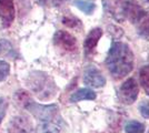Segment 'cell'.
<instances>
[{"label":"cell","instance_id":"5b68a950","mask_svg":"<svg viewBox=\"0 0 149 133\" xmlns=\"http://www.w3.org/2000/svg\"><path fill=\"white\" fill-rule=\"evenodd\" d=\"M143 9L135 0H125L120 3V17L121 19H129L132 23H136L141 17Z\"/></svg>","mask_w":149,"mask_h":133},{"label":"cell","instance_id":"52a82bcc","mask_svg":"<svg viewBox=\"0 0 149 133\" xmlns=\"http://www.w3.org/2000/svg\"><path fill=\"white\" fill-rule=\"evenodd\" d=\"M54 43L56 47L60 48L62 50L67 52H72L76 51L78 45H77V39L74 38L71 33L63 30H58L54 36Z\"/></svg>","mask_w":149,"mask_h":133},{"label":"cell","instance_id":"3957f363","mask_svg":"<svg viewBox=\"0 0 149 133\" xmlns=\"http://www.w3.org/2000/svg\"><path fill=\"white\" fill-rule=\"evenodd\" d=\"M28 84L31 91L40 100H48L56 94V84L47 73L41 71H33L29 74Z\"/></svg>","mask_w":149,"mask_h":133},{"label":"cell","instance_id":"8fae6325","mask_svg":"<svg viewBox=\"0 0 149 133\" xmlns=\"http://www.w3.org/2000/svg\"><path fill=\"white\" fill-rule=\"evenodd\" d=\"M97 98L96 92L90 88H81L77 91H74L72 94L70 95V102L76 103V102L82 101V100H88V101H93Z\"/></svg>","mask_w":149,"mask_h":133},{"label":"cell","instance_id":"603a6c76","mask_svg":"<svg viewBox=\"0 0 149 133\" xmlns=\"http://www.w3.org/2000/svg\"><path fill=\"white\" fill-rule=\"evenodd\" d=\"M41 1H42V0H39V2H40V3H41Z\"/></svg>","mask_w":149,"mask_h":133},{"label":"cell","instance_id":"d4e9b609","mask_svg":"<svg viewBox=\"0 0 149 133\" xmlns=\"http://www.w3.org/2000/svg\"><path fill=\"white\" fill-rule=\"evenodd\" d=\"M148 133H149V130H148Z\"/></svg>","mask_w":149,"mask_h":133},{"label":"cell","instance_id":"7402d4cb","mask_svg":"<svg viewBox=\"0 0 149 133\" xmlns=\"http://www.w3.org/2000/svg\"><path fill=\"white\" fill-rule=\"evenodd\" d=\"M62 1H63V0H42L41 3H42V5H49V6L58 7L61 5Z\"/></svg>","mask_w":149,"mask_h":133},{"label":"cell","instance_id":"2e32d148","mask_svg":"<svg viewBox=\"0 0 149 133\" xmlns=\"http://www.w3.org/2000/svg\"><path fill=\"white\" fill-rule=\"evenodd\" d=\"M35 133H60V131L55 124L50 122H44L36 127Z\"/></svg>","mask_w":149,"mask_h":133},{"label":"cell","instance_id":"d6986e66","mask_svg":"<svg viewBox=\"0 0 149 133\" xmlns=\"http://www.w3.org/2000/svg\"><path fill=\"white\" fill-rule=\"evenodd\" d=\"M139 112L145 119H149V100H143L139 104Z\"/></svg>","mask_w":149,"mask_h":133},{"label":"cell","instance_id":"7c38bea8","mask_svg":"<svg viewBox=\"0 0 149 133\" xmlns=\"http://www.w3.org/2000/svg\"><path fill=\"white\" fill-rule=\"evenodd\" d=\"M137 32L145 38H149V8L143 10L141 17L136 22Z\"/></svg>","mask_w":149,"mask_h":133},{"label":"cell","instance_id":"30bf717a","mask_svg":"<svg viewBox=\"0 0 149 133\" xmlns=\"http://www.w3.org/2000/svg\"><path fill=\"white\" fill-rule=\"evenodd\" d=\"M101 36H102V30L100 28H93V30L89 31L85 39V42H84V50H85L86 56L93 54Z\"/></svg>","mask_w":149,"mask_h":133},{"label":"cell","instance_id":"9a60e30c","mask_svg":"<svg viewBox=\"0 0 149 133\" xmlns=\"http://www.w3.org/2000/svg\"><path fill=\"white\" fill-rule=\"evenodd\" d=\"M146 130L145 124L139 121H128L125 125L126 133H143Z\"/></svg>","mask_w":149,"mask_h":133},{"label":"cell","instance_id":"44dd1931","mask_svg":"<svg viewBox=\"0 0 149 133\" xmlns=\"http://www.w3.org/2000/svg\"><path fill=\"white\" fill-rule=\"evenodd\" d=\"M11 50V47H10V43H8L7 41H1V43H0V54H3L5 53V51L7 52H9V51Z\"/></svg>","mask_w":149,"mask_h":133},{"label":"cell","instance_id":"ba28073f","mask_svg":"<svg viewBox=\"0 0 149 133\" xmlns=\"http://www.w3.org/2000/svg\"><path fill=\"white\" fill-rule=\"evenodd\" d=\"M32 125L25 115L15 116L8 125V133H31Z\"/></svg>","mask_w":149,"mask_h":133},{"label":"cell","instance_id":"cb8c5ba5","mask_svg":"<svg viewBox=\"0 0 149 133\" xmlns=\"http://www.w3.org/2000/svg\"><path fill=\"white\" fill-rule=\"evenodd\" d=\"M146 1H149V0H146Z\"/></svg>","mask_w":149,"mask_h":133},{"label":"cell","instance_id":"5bb4252c","mask_svg":"<svg viewBox=\"0 0 149 133\" xmlns=\"http://www.w3.org/2000/svg\"><path fill=\"white\" fill-rule=\"evenodd\" d=\"M139 81L145 92L149 95V63L143 65L139 71Z\"/></svg>","mask_w":149,"mask_h":133},{"label":"cell","instance_id":"ffe728a7","mask_svg":"<svg viewBox=\"0 0 149 133\" xmlns=\"http://www.w3.org/2000/svg\"><path fill=\"white\" fill-rule=\"evenodd\" d=\"M7 107H8V103H7L6 99L5 98H0V123L2 122V119L6 115Z\"/></svg>","mask_w":149,"mask_h":133},{"label":"cell","instance_id":"ac0fdd59","mask_svg":"<svg viewBox=\"0 0 149 133\" xmlns=\"http://www.w3.org/2000/svg\"><path fill=\"white\" fill-rule=\"evenodd\" d=\"M9 72H10L9 63L0 60V81H3L7 76H9Z\"/></svg>","mask_w":149,"mask_h":133},{"label":"cell","instance_id":"277c9868","mask_svg":"<svg viewBox=\"0 0 149 133\" xmlns=\"http://www.w3.org/2000/svg\"><path fill=\"white\" fill-rule=\"evenodd\" d=\"M139 94V87L138 82L135 78H129L125 81L118 90L119 100L124 104L130 105L134 102H136Z\"/></svg>","mask_w":149,"mask_h":133},{"label":"cell","instance_id":"6da1fadb","mask_svg":"<svg viewBox=\"0 0 149 133\" xmlns=\"http://www.w3.org/2000/svg\"><path fill=\"white\" fill-rule=\"evenodd\" d=\"M134 52L125 42H113L106 58V67L111 76L120 80L127 76L134 69Z\"/></svg>","mask_w":149,"mask_h":133},{"label":"cell","instance_id":"7a4b0ae2","mask_svg":"<svg viewBox=\"0 0 149 133\" xmlns=\"http://www.w3.org/2000/svg\"><path fill=\"white\" fill-rule=\"evenodd\" d=\"M15 100L19 103L20 105H22L26 110H28L35 118H37L38 120L44 121V122H49L52 119H55V116L58 113V105L57 104H39L32 101L28 92H26L24 90L17 91L15 94Z\"/></svg>","mask_w":149,"mask_h":133},{"label":"cell","instance_id":"e0dca14e","mask_svg":"<svg viewBox=\"0 0 149 133\" xmlns=\"http://www.w3.org/2000/svg\"><path fill=\"white\" fill-rule=\"evenodd\" d=\"M62 23L65 25H67L69 28H77L81 25V22L79 19H77L74 16H66L62 18Z\"/></svg>","mask_w":149,"mask_h":133},{"label":"cell","instance_id":"4fadbf2b","mask_svg":"<svg viewBox=\"0 0 149 133\" xmlns=\"http://www.w3.org/2000/svg\"><path fill=\"white\" fill-rule=\"evenodd\" d=\"M74 5L86 14H91L96 9V3L93 0H74Z\"/></svg>","mask_w":149,"mask_h":133},{"label":"cell","instance_id":"8992f818","mask_svg":"<svg viewBox=\"0 0 149 133\" xmlns=\"http://www.w3.org/2000/svg\"><path fill=\"white\" fill-rule=\"evenodd\" d=\"M84 83L90 88H102L106 84V78L97 67L89 65L84 72Z\"/></svg>","mask_w":149,"mask_h":133},{"label":"cell","instance_id":"9c48e42d","mask_svg":"<svg viewBox=\"0 0 149 133\" xmlns=\"http://www.w3.org/2000/svg\"><path fill=\"white\" fill-rule=\"evenodd\" d=\"M13 0H0V19L5 27H9L15 19Z\"/></svg>","mask_w":149,"mask_h":133}]
</instances>
